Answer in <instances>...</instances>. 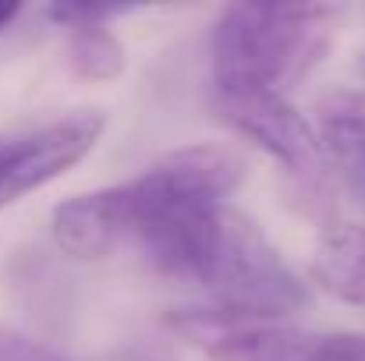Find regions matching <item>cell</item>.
<instances>
[{
	"mask_svg": "<svg viewBox=\"0 0 365 361\" xmlns=\"http://www.w3.org/2000/svg\"><path fill=\"white\" fill-rule=\"evenodd\" d=\"M242 181L245 159L235 145H185L121 184L64 199L50 216V234L64 255L96 262L114 255L124 241L142 248L178 220L227 206Z\"/></svg>",
	"mask_w": 365,
	"mask_h": 361,
	"instance_id": "obj_1",
	"label": "cell"
},
{
	"mask_svg": "<svg viewBox=\"0 0 365 361\" xmlns=\"http://www.w3.org/2000/svg\"><path fill=\"white\" fill-rule=\"evenodd\" d=\"M145 262L178 283L199 287L210 312L235 323H284L309 305V287L231 202L149 244Z\"/></svg>",
	"mask_w": 365,
	"mask_h": 361,
	"instance_id": "obj_2",
	"label": "cell"
},
{
	"mask_svg": "<svg viewBox=\"0 0 365 361\" xmlns=\"http://www.w3.org/2000/svg\"><path fill=\"white\" fill-rule=\"evenodd\" d=\"M337 4H231L210 36L213 93H284L330 50Z\"/></svg>",
	"mask_w": 365,
	"mask_h": 361,
	"instance_id": "obj_3",
	"label": "cell"
},
{
	"mask_svg": "<svg viewBox=\"0 0 365 361\" xmlns=\"http://www.w3.org/2000/svg\"><path fill=\"white\" fill-rule=\"evenodd\" d=\"M170 330L210 361H365V333H319L291 323H235L210 308L170 315Z\"/></svg>",
	"mask_w": 365,
	"mask_h": 361,
	"instance_id": "obj_4",
	"label": "cell"
},
{
	"mask_svg": "<svg viewBox=\"0 0 365 361\" xmlns=\"http://www.w3.org/2000/svg\"><path fill=\"white\" fill-rule=\"evenodd\" d=\"M103 127L107 117L100 110H75L21 138H0V209L78 167L96 149Z\"/></svg>",
	"mask_w": 365,
	"mask_h": 361,
	"instance_id": "obj_5",
	"label": "cell"
},
{
	"mask_svg": "<svg viewBox=\"0 0 365 361\" xmlns=\"http://www.w3.org/2000/svg\"><path fill=\"white\" fill-rule=\"evenodd\" d=\"M213 110L231 131H238L245 142L277 159L287 174L302 181L316 177L323 163L316 131L284 93H238V96L213 93Z\"/></svg>",
	"mask_w": 365,
	"mask_h": 361,
	"instance_id": "obj_6",
	"label": "cell"
},
{
	"mask_svg": "<svg viewBox=\"0 0 365 361\" xmlns=\"http://www.w3.org/2000/svg\"><path fill=\"white\" fill-rule=\"evenodd\" d=\"M309 280L330 298L351 308H365V224H323L309 255Z\"/></svg>",
	"mask_w": 365,
	"mask_h": 361,
	"instance_id": "obj_7",
	"label": "cell"
},
{
	"mask_svg": "<svg viewBox=\"0 0 365 361\" xmlns=\"http://www.w3.org/2000/svg\"><path fill=\"white\" fill-rule=\"evenodd\" d=\"M316 142L323 159L365 184V89H334L316 103Z\"/></svg>",
	"mask_w": 365,
	"mask_h": 361,
	"instance_id": "obj_8",
	"label": "cell"
},
{
	"mask_svg": "<svg viewBox=\"0 0 365 361\" xmlns=\"http://www.w3.org/2000/svg\"><path fill=\"white\" fill-rule=\"evenodd\" d=\"M68 61L86 82H114L124 75V46L110 25L68 28Z\"/></svg>",
	"mask_w": 365,
	"mask_h": 361,
	"instance_id": "obj_9",
	"label": "cell"
},
{
	"mask_svg": "<svg viewBox=\"0 0 365 361\" xmlns=\"http://www.w3.org/2000/svg\"><path fill=\"white\" fill-rule=\"evenodd\" d=\"M131 7H114V4H53L46 14L61 21L64 28H82V25H110L114 18L128 14Z\"/></svg>",
	"mask_w": 365,
	"mask_h": 361,
	"instance_id": "obj_10",
	"label": "cell"
},
{
	"mask_svg": "<svg viewBox=\"0 0 365 361\" xmlns=\"http://www.w3.org/2000/svg\"><path fill=\"white\" fill-rule=\"evenodd\" d=\"M0 361H71L64 358L61 351L39 344V340H29L7 326H0Z\"/></svg>",
	"mask_w": 365,
	"mask_h": 361,
	"instance_id": "obj_11",
	"label": "cell"
},
{
	"mask_svg": "<svg viewBox=\"0 0 365 361\" xmlns=\"http://www.w3.org/2000/svg\"><path fill=\"white\" fill-rule=\"evenodd\" d=\"M100 361H178L167 340H128L121 347L107 351Z\"/></svg>",
	"mask_w": 365,
	"mask_h": 361,
	"instance_id": "obj_12",
	"label": "cell"
},
{
	"mask_svg": "<svg viewBox=\"0 0 365 361\" xmlns=\"http://www.w3.org/2000/svg\"><path fill=\"white\" fill-rule=\"evenodd\" d=\"M18 11H21L18 4H0V32H4V28L14 21V18H18Z\"/></svg>",
	"mask_w": 365,
	"mask_h": 361,
	"instance_id": "obj_13",
	"label": "cell"
},
{
	"mask_svg": "<svg viewBox=\"0 0 365 361\" xmlns=\"http://www.w3.org/2000/svg\"><path fill=\"white\" fill-rule=\"evenodd\" d=\"M359 71H362V78H365V53L359 57Z\"/></svg>",
	"mask_w": 365,
	"mask_h": 361,
	"instance_id": "obj_14",
	"label": "cell"
}]
</instances>
